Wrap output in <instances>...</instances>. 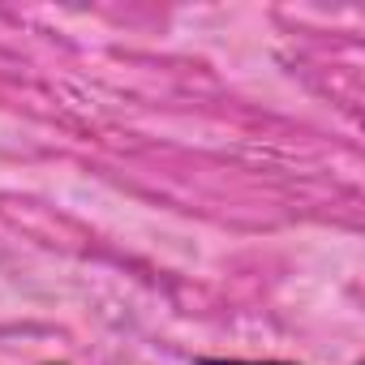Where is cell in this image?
<instances>
[{"instance_id": "cell-1", "label": "cell", "mask_w": 365, "mask_h": 365, "mask_svg": "<svg viewBox=\"0 0 365 365\" xmlns=\"http://www.w3.org/2000/svg\"><path fill=\"white\" fill-rule=\"evenodd\" d=\"M202 365H279V361H202Z\"/></svg>"}]
</instances>
